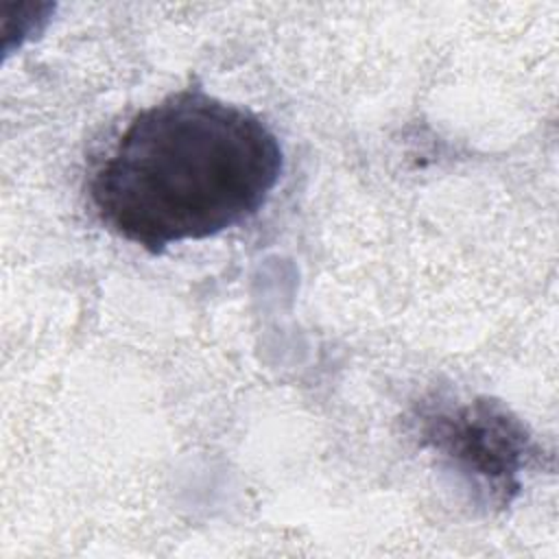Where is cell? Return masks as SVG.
Returning a JSON list of instances; mask_svg holds the SVG:
<instances>
[{
    "mask_svg": "<svg viewBox=\"0 0 559 559\" xmlns=\"http://www.w3.org/2000/svg\"><path fill=\"white\" fill-rule=\"evenodd\" d=\"M430 437L435 448L456 459L467 474L483 476L500 491L511 485L520 454L526 452V439H522L518 424L504 413H493L487 404L437 415Z\"/></svg>",
    "mask_w": 559,
    "mask_h": 559,
    "instance_id": "7a4b0ae2",
    "label": "cell"
},
{
    "mask_svg": "<svg viewBox=\"0 0 559 559\" xmlns=\"http://www.w3.org/2000/svg\"><path fill=\"white\" fill-rule=\"evenodd\" d=\"M282 146L251 111L199 90L142 109L90 179L114 234L153 253L251 218L282 175Z\"/></svg>",
    "mask_w": 559,
    "mask_h": 559,
    "instance_id": "6da1fadb",
    "label": "cell"
}]
</instances>
